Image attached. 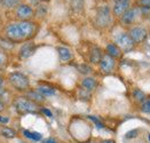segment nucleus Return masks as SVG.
Segmentation results:
<instances>
[{
    "label": "nucleus",
    "instance_id": "nucleus-1",
    "mask_svg": "<svg viewBox=\"0 0 150 143\" xmlns=\"http://www.w3.org/2000/svg\"><path fill=\"white\" fill-rule=\"evenodd\" d=\"M37 32V25L30 21H21L18 23H12L7 25L5 33L7 39L15 41H23L32 38Z\"/></svg>",
    "mask_w": 150,
    "mask_h": 143
},
{
    "label": "nucleus",
    "instance_id": "nucleus-2",
    "mask_svg": "<svg viewBox=\"0 0 150 143\" xmlns=\"http://www.w3.org/2000/svg\"><path fill=\"white\" fill-rule=\"evenodd\" d=\"M14 105L17 110L18 113L24 115V113H35L38 111L37 103L32 102L28 97H17L14 102Z\"/></svg>",
    "mask_w": 150,
    "mask_h": 143
},
{
    "label": "nucleus",
    "instance_id": "nucleus-3",
    "mask_svg": "<svg viewBox=\"0 0 150 143\" xmlns=\"http://www.w3.org/2000/svg\"><path fill=\"white\" fill-rule=\"evenodd\" d=\"M8 80L13 87L16 88L17 91H26L30 86L29 78L21 72H12L8 76Z\"/></svg>",
    "mask_w": 150,
    "mask_h": 143
},
{
    "label": "nucleus",
    "instance_id": "nucleus-4",
    "mask_svg": "<svg viewBox=\"0 0 150 143\" xmlns=\"http://www.w3.org/2000/svg\"><path fill=\"white\" fill-rule=\"evenodd\" d=\"M111 22V15H110V9L108 6H101L98 9L96 14V24L101 27H105L110 24Z\"/></svg>",
    "mask_w": 150,
    "mask_h": 143
},
{
    "label": "nucleus",
    "instance_id": "nucleus-5",
    "mask_svg": "<svg viewBox=\"0 0 150 143\" xmlns=\"http://www.w3.org/2000/svg\"><path fill=\"white\" fill-rule=\"evenodd\" d=\"M116 42L118 44L117 46L120 49H123L124 52L131 51L133 48V46H134V41L129 37V35H127V33H119L116 37Z\"/></svg>",
    "mask_w": 150,
    "mask_h": 143
},
{
    "label": "nucleus",
    "instance_id": "nucleus-6",
    "mask_svg": "<svg viewBox=\"0 0 150 143\" xmlns=\"http://www.w3.org/2000/svg\"><path fill=\"white\" fill-rule=\"evenodd\" d=\"M33 9L29 5H18V7L16 8V16L22 21L30 20L33 16Z\"/></svg>",
    "mask_w": 150,
    "mask_h": 143
},
{
    "label": "nucleus",
    "instance_id": "nucleus-7",
    "mask_svg": "<svg viewBox=\"0 0 150 143\" xmlns=\"http://www.w3.org/2000/svg\"><path fill=\"white\" fill-rule=\"evenodd\" d=\"M100 68L101 70L105 73H109L111 72L115 68V58L111 57L110 55L105 54V55H102V58L100 61Z\"/></svg>",
    "mask_w": 150,
    "mask_h": 143
},
{
    "label": "nucleus",
    "instance_id": "nucleus-8",
    "mask_svg": "<svg viewBox=\"0 0 150 143\" xmlns=\"http://www.w3.org/2000/svg\"><path fill=\"white\" fill-rule=\"evenodd\" d=\"M129 37L132 38V40L135 42H142L143 40L147 38V31L143 29V27H140V26H135L133 27L131 31H129Z\"/></svg>",
    "mask_w": 150,
    "mask_h": 143
},
{
    "label": "nucleus",
    "instance_id": "nucleus-9",
    "mask_svg": "<svg viewBox=\"0 0 150 143\" xmlns=\"http://www.w3.org/2000/svg\"><path fill=\"white\" fill-rule=\"evenodd\" d=\"M139 14H140V11H139L138 8L128 9V11L122 16V22L125 23V24H131V23H133V22L137 20Z\"/></svg>",
    "mask_w": 150,
    "mask_h": 143
},
{
    "label": "nucleus",
    "instance_id": "nucleus-10",
    "mask_svg": "<svg viewBox=\"0 0 150 143\" xmlns=\"http://www.w3.org/2000/svg\"><path fill=\"white\" fill-rule=\"evenodd\" d=\"M128 7H129V1H117L115 2V6H113V14L116 16L122 17L128 11Z\"/></svg>",
    "mask_w": 150,
    "mask_h": 143
},
{
    "label": "nucleus",
    "instance_id": "nucleus-11",
    "mask_svg": "<svg viewBox=\"0 0 150 143\" xmlns=\"http://www.w3.org/2000/svg\"><path fill=\"white\" fill-rule=\"evenodd\" d=\"M36 52V46L31 42L24 44L21 49H20V57L21 58H29L30 56L33 55V53Z\"/></svg>",
    "mask_w": 150,
    "mask_h": 143
},
{
    "label": "nucleus",
    "instance_id": "nucleus-12",
    "mask_svg": "<svg viewBox=\"0 0 150 143\" xmlns=\"http://www.w3.org/2000/svg\"><path fill=\"white\" fill-rule=\"evenodd\" d=\"M57 52H59V56H60V60L63 62H67V61H70L72 58V53L69 48L67 47H59L57 48Z\"/></svg>",
    "mask_w": 150,
    "mask_h": 143
},
{
    "label": "nucleus",
    "instance_id": "nucleus-13",
    "mask_svg": "<svg viewBox=\"0 0 150 143\" xmlns=\"http://www.w3.org/2000/svg\"><path fill=\"white\" fill-rule=\"evenodd\" d=\"M26 97L29 100H31L35 103H41L45 101V96H42L40 93H38L37 91H30L26 93Z\"/></svg>",
    "mask_w": 150,
    "mask_h": 143
},
{
    "label": "nucleus",
    "instance_id": "nucleus-14",
    "mask_svg": "<svg viewBox=\"0 0 150 143\" xmlns=\"http://www.w3.org/2000/svg\"><path fill=\"white\" fill-rule=\"evenodd\" d=\"M107 54L110 55L113 58H116V57H119L122 55V52H120V48L116 44H109L107 46Z\"/></svg>",
    "mask_w": 150,
    "mask_h": 143
},
{
    "label": "nucleus",
    "instance_id": "nucleus-15",
    "mask_svg": "<svg viewBox=\"0 0 150 143\" xmlns=\"http://www.w3.org/2000/svg\"><path fill=\"white\" fill-rule=\"evenodd\" d=\"M101 58H102V53L99 47H93L91 51V62L92 63H100Z\"/></svg>",
    "mask_w": 150,
    "mask_h": 143
},
{
    "label": "nucleus",
    "instance_id": "nucleus-16",
    "mask_svg": "<svg viewBox=\"0 0 150 143\" xmlns=\"http://www.w3.org/2000/svg\"><path fill=\"white\" fill-rule=\"evenodd\" d=\"M81 86L86 89V91H93L95 87H96V80L94 78H91V77H87L83 80L81 82Z\"/></svg>",
    "mask_w": 150,
    "mask_h": 143
},
{
    "label": "nucleus",
    "instance_id": "nucleus-17",
    "mask_svg": "<svg viewBox=\"0 0 150 143\" xmlns=\"http://www.w3.org/2000/svg\"><path fill=\"white\" fill-rule=\"evenodd\" d=\"M36 91L38 93H40L42 96H52L55 94V89L54 88H50V87H47V86H39Z\"/></svg>",
    "mask_w": 150,
    "mask_h": 143
},
{
    "label": "nucleus",
    "instance_id": "nucleus-18",
    "mask_svg": "<svg viewBox=\"0 0 150 143\" xmlns=\"http://www.w3.org/2000/svg\"><path fill=\"white\" fill-rule=\"evenodd\" d=\"M0 133H1V135L4 137H7V139H14L16 136V132L15 130L9 128V127H5V126L0 130Z\"/></svg>",
    "mask_w": 150,
    "mask_h": 143
},
{
    "label": "nucleus",
    "instance_id": "nucleus-19",
    "mask_svg": "<svg viewBox=\"0 0 150 143\" xmlns=\"http://www.w3.org/2000/svg\"><path fill=\"white\" fill-rule=\"evenodd\" d=\"M70 4H71V8H72L75 12H80V11H83L84 0H70Z\"/></svg>",
    "mask_w": 150,
    "mask_h": 143
},
{
    "label": "nucleus",
    "instance_id": "nucleus-20",
    "mask_svg": "<svg viewBox=\"0 0 150 143\" xmlns=\"http://www.w3.org/2000/svg\"><path fill=\"white\" fill-rule=\"evenodd\" d=\"M18 4H20V0H2L1 6H2L4 8L11 9V8H14V7L18 6Z\"/></svg>",
    "mask_w": 150,
    "mask_h": 143
},
{
    "label": "nucleus",
    "instance_id": "nucleus-21",
    "mask_svg": "<svg viewBox=\"0 0 150 143\" xmlns=\"http://www.w3.org/2000/svg\"><path fill=\"white\" fill-rule=\"evenodd\" d=\"M133 97H134V100L137 102H144L146 101L144 93L142 91H140V89H134V92H133Z\"/></svg>",
    "mask_w": 150,
    "mask_h": 143
},
{
    "label": "nucleus",
    "instance_id": "nucleus-22",
    "mask_svg": "<svg viewBox=\"0 0 150 143\" xmlns=\"http://www.w3.org/2000/svg\"><path fill=\"white\" fill-rule=\"evenodd\" d=\"M23 134H24L26 137H29V139H31V140H35V141H39V140H41V134L36 133V132L24 130V132H23Z\"/></svg>",
    "mask_w": 150,
    "mask_h": 143
},
{
    "label": "nucleus",
    "instance_id": "nucleus-23",
    "mask_svg": "<svg viewBox=\"0 0 150 143\" xmlns=\"http://www.w3.org/2000/svg\"><path fill=\"white\" fill-rule=\"evenodd\" d=\"M78 70H79L80 73H84V75H87V73H89V72L92 71V69H91L88 65H85V64L79 65V66H78Z\"/></svg>",
    "mask_w": 150,
    "mask_h": 143
},
{
    "label": "nucleus",
    "instance_id": "nucleus-24",
    "mask_svg": "<svg viewBox=\"0 0 150 143\" xmlns=\"http://www.w3.org/2000/svg\"><path fill=\"white\" fill-rule=\"evenodd\" d=\"M142 111L146 113H150V99H148L147 101H144L142 104Z\"/></svg>",
    "mask_w": 150,
    "mask_h": 143
},
{
    "label": "nucleus",
    "instance_id": "nucleus-25",
    "mask_svg": "<svg viewBox=\"0 0 150 143\" xmlns=\"http://www.w3.org/2000/svg\"><path fill=\"white\" fill-rule=\"evenodd\" d=\"M6 62H7V56H6V54L0 51V65L5 64Z\"/></svg>",
    "mask_w": 150,
    "mask_h": 143
},
{
    "label": "nucleus",
    "instance_id": "nucleus-26",
    "mask_svg": "<svg viewBox=\"0 0 150 143\" xmlns=\"http://www.w3.org/2000/svg\"><path fill=\"white\" fill-rule=\"evenodd\" d=\"M45 13H46V6H38V15L39 16L40 15H45Z\"/></svg>",
    "mask_w": 150,
    "mask_h": 143
},
{
    "label": "nucleus",
    "instance_id": "nucleus-27",
    "mask_svg": "<svg viewBox=\"0 0 150 143\" xmlns=\"http://www.w3.org/2000/svg\"><path fill=\"white\" fill-rule=\"evenodd\" d=\"M140 5L142 7H147L148 9H150V0H140Z\"/></svg>",
    "mask_w": 150,
    "mask_h": 143
},
{
    "label": "nucleus",
    "instance_id": "nucleus-28",
    "mask_svg": "<svg viewBox=\"0 0 150 143\" xmlns=\"http://www.w3.org/2000/svg\"><path fill=\"white\" fill-rule=\"evenodd\" d=\"M89 119H92V120H93L95 124H98V127H100V128H103V127H104V126H103V124H101L100 121H99L96 118L93 117V116H89Z\"/></svg>",
    "mask_w": 150,
    "mask_h": 143
},
{
    "label": "nucleus",
    "instance_id": "nucleus-29",
    "mask_svg": "<svg viewBox=\"0 0 150 143\" xmlns=\"http://www.w3.org/2000/svg\"><path fill=\"white\" fill-rule=\"evenodd\" d=\"M9 123V118L0 116V124H8Z\"/></svg>",
    "mask_w": 150,
    "mask_h": 143
},
{
    "label": "nucleus",
    "instance_id": "nucleus-30",
    "mask_svg": "<svg viewBox=\"0 0 150 143\" xmlns=\"http://www.w3.org/2000/svg\"><path fill=\"white\" fill-rule=\"evenodd\" d=\"M42 143H57V141H56V139H54V137H48V139L44 140Z\"/></svg>",
    "mask_w": 150,
    "mask_h": 143
},
{
    "label": "nucleus",
    "instance_id": "nucleus-31",
    "mask_svg": "<svg viewBox=\"0 0 150 143\" xmlns=\"http://www.w3.org/2000/svg\"><path fill=\"white\" fill-rule=\"evenodd\" d=\"M42 112H44L45 115H47L48 117H52V112H50V110H47V109H42Z\"/></svg>",
    "mask_w": 150,
    "mask_h": 143
},
{
    "label": "nucleus",
    "instance_id": "nucleus-32",
    "mask_svg": "<svg viewBox=\"0 0 150 143\" xmlns=\"http://www.w3.org/2000/svg\"><path fill=\"white\" fill-rule=\"evenodd\" d=\"M4 109H5V103H4V102L0 100V112H1Z\"/></svg>",
    "mask_w": 150,
    "mask_h": 143
},
{
    "label": "nucleus",
    "instance_id": "nucleus-33",
    "mask_svg": "<svg viewBox=\"0 0 150 143\" xmlns=\"http://www.w3.org/2000/svg\"><path fill=\"white\" fill-rule=\"evenodd\" d=\"M2 82H4V79H2V78H1V77H0V86L2 85Z\"/></svg>",
    "mask_w": 150,
    "mask_h": 143
},
{
    "label": "nucleus",
    "instance_id": "nucleus-34",
    "mask_svg": "<svg viewBox=\"0 0 150 143\" xmlns=\"http://www.w3.org/2000/svg\"><path fill=\"white\" fill-rule=\"evenodd\" d=\"M101 143H113L112 141H103V142H101Z\"/></svg>",
    "mask_w": 150,
    "mask_h": 143
},
{
    "label": "nucleus",
    "instance_id": "nucleus-35",
    "mask_svg": "<svg viewBox=\"0 0 150 143\" xmlns=\"http://www.w3.org/2000/svg\"><path fill=\"white\" fill-rule=\"evenodd\" d=\"M117 1H128V0H115V2H117Z\"/></svg>",
    "mask_w": 150,
    "mask_h": 143
},
{
    "label": "nucleus",
    "instance_id": "nucleus-36",
    "mask_svg": "<svg viewBox=\"0 0 150 143\" xmlns=\"http://www.w3.org/2000/svg\"><path fill=\"white\" fill-rule=\"evenodd\" d=\"M1 2H2V0H0V5H1Z\"/></svg>",
    "mask_w": 150,
    "mask_h": 143
},
{
    "label": "nucleus",
    "instance_id": "nucleus-37",
    "mask_svg": "<svg viewBox=\"0 0 150 143\" xmlns=\"http://www.w3.org/2000/svg\"><path fill=\"white\" fill-rule=\"evenodd\" d=\"M42 1H47V0H42Z\"/></svg>",
    "mask_w": 150,
    "mask_h": 143
},
{
    "label": "nucleus",
    "instance_id": "nucleus-38",
    "mask_svg": "<svg viewBox=\"0 0 150 143\" xmlns=\"http://www.w3.org/2000/svg\"><path fill=\"white\" fill-rule=\"evenodd\" d=\"M149 140H150V136H149Z\"/></svg>",
    "mask_w": 150,
    "mask_h": 143
},
{
    "label": "nucleus",
    "instance_id": "nucleus-39",
    "mask_svg": "<svg viewBox=\"0 0 150 143\" xmlns=\"http://www.w3.org/2000/svg\"><path fill=\"white\" fill-rule=\"evenodd\" d=\"M22 143H25V142H22Z\"/></svg>",
    "mask_w": 150,
    "mask_h": 143
}]
</instances>
